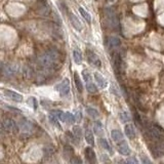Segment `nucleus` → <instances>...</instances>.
<instances>
[{
    "label": "nucleus",
    "mask_w": 164,
    "mask_h": 164,
    "mask_svg": "<svg viewBox=\"0 0 164 164\" xmlns=\"http://www.w3.org/2000/svg\"><path fill=\"white\" fill-rule=\"evenodd\" d=\"M28 105L32 108V109L34 110H37V107H38V103H37V100H36V97H34V96H31L28 99Z\"/></svg>",
    "instance_id": "obj_30"
},
{
    "label": "nucleus",
    "mask_w": 164,
    "mask_h": 164,
    "mask_svg": "<svg viewBox=\"0 0 164 164\" xmlns=\"http://www.w3.org/2000/svg\"><path fill=\"white\" fill-rule=\"evenodd\" d=\"M5 96H7L9 100L13 101V102H16V103H21L23 102V96L21 95V93H17L16 91H13V90H9V89H5L4 91H3Z\"/></svg>",
    "instance_id": "obj_8"
},
{
    "label": "nucleus",
    "mask_w": 164,
    "mask_h": 164,
    "mask_svg": "<svg viewBox=\"0 0 164 164\" xmlns=\"http://www.w3.org/2000/svg\"><path fill=\"white\" fill-rule=\"evenodd\" d=\"M85 139H86L87 144L90 145L91 147L95 146V137H93V134L91 130H89V129L85 130Z\"/></svg>",
    "instance_id": "obj_19"
},
{
    "label": "nucleus",
    "mask_w": 164,
    "mask_h": 164,
    "mask_svg": "<svg viewBox=\"0 0 164 164\" xmlns=\"http://www.w3.org/2000/svg\"><path fill=\"white\" fill-rule=\"evenodd\" d=\"M124 132L126 134V137L130 139H134L137 137V132H135L134 126L131 123H128L124 126Z\"/></svg>",
    "instance_id": "obj_14"
},
{
    "label": "nucleus",
    "mask_w": 164,
    "mask_h": 164,
    "mask_svg": "<svg viewBox=\"0 0 164 164\" xmlns=\"http://www.w3.org/2000/svg\"><path fill=\"white\" fill-rule=\"evenodd\" d=\"M73 60L76 63V64L80 65L83 61V58H82V54H80V51H78L77 49L73 50Z\"/></svg>",
    "instance_id": "obj_22"
},
{
    "label": "nucleus",
    "mask_w": 164,
    "mask_h": 164,
    "mask_svg": "<svg viewBox=\"0 0 164 164\" xmlns=\"http://www.w3.org/2000/svg\"><path fill=\"white\" fill-rule=\"evenodd\" d=\"M74 81H75V85H76V88H77V90H78L79 92H82L83 91L82 80L80 79L77 72H74Z\"/></svg>",
    "instance_id": "obj_18"
},
{
    "label": "nucleus",
    "mask_w": 164,
    "mask_h": 164,
    "mask_svg": "<svg viewBox=\"0 0 164 164\" xmlns=\"http://www.w3.org/2000/svg\"><path fill=\"white\" fill-rule=\"evenodd\" d=\"M75 117H76V120L80 121V120H81V113H80L79 111H77V112H76V114H75Z\"/></svg>",
    "instance_id": "obj_35"
},
{
    "label": "nucleus",
    "mask_w": 164,
    "mask_h": 164,
    "mask_svg": "<svg viewBox=\"0 0 164 164\" xmlns=\"http://www.w3.org/2000/svg\"><path fill=\"white\" fill-rule=\"evenodd\" d=\"M55 89H58V91L60 92V95L62 96H68V93L70 91V80L68 78H65L61 83L55 86Z\"/></svg>",
    "instance_id": "obj_6"
},
{
    "label": "nucleus",
    "mask_w": 164,
    "mask_h": 164,
    "mask_svg": "<svg viewBox=\"0 0 164 164\" xmlns=\"http://www.w3.org/2000/svg\"><path fill=\"white\" fill-rule=\"evenodd\" d=\"M116 144H117V151L119 152L121 155H123V156L130 155V149L126 141L122 139V141L116 143Z\"/></svg>",
    "instance_id": "obj_7"
},
{
    "label": "nucleus",
    "mask_w": 164,
    "mask_h": 164,
    "mask_svg": "<svg viewBox=\"0 0 164 164\" xmlns=\"http://www.w3.org/2000/svg\"><path fill=\"white\" fill-rule=\"evenodd\" d=\"M48 119H49V121L51 122V123L54 124L55 127H58L59 129H61V128H62V127H61V124L59 123V118H58L57 116H54V114L50 113L49 116H48Z\"/></svg>",
    "instance_id": "obj_27"
},
{
    "label": "nucleus",
    "mask_w": 164,
    "mask_h": 164,
    "mask_svg": "<svg viewBox=\"0 0 164 164\" xmlns=\"http://www.w3.org/2000/svg\"><path fill=\"white\" fill-rule=\"evenodd\" d=\"M93 131L96 135H101L103 134L104 129H103V124L101 123L100 121H96L95 124H93Z\"/></svg>",
    "instance_id": "obj_21"
},
{
    "label": "nucleus",
    "mask_w": 164,
    "mask_h": 164,
    "mask_svg": "<svg viewBox=\"0 0 164 164\" xmlns=\"http://www.w3.org/2000/svg\"><path fill=\"white\" fill-rule=\"evenodd\" d=\"M126 162L127 163H134V164H138V161L135 158H134V157H130V158H128L127 160H126Z\"/></svg>",
    "instance_id": "obj_34"
},
{
    "label": "nucleus",
    "mask_w": 164,
    "mask_h": 164,
    "mask_svg": "<svg viewBox=\"0 0 164 164\" xmlns=\"http://www.w3.org/2000/svg\"><path fill=\"white\" fill-rule=\"evenodd\" d=\"M69 161L70 162H71V163H78V164H81L82 163V160L81 159H79L78 158V157H76V156H74V157H72V158L71 159H70L69 160Z\"/></svg>",
    "instance_id": "obj_33"
},
{
    "label": "nucleus",
    "mask_w": 164,
    "mask_h": 164,
    "mask_svg": "<svg viewBox=\"0 0 164 164\" xmlns=\"http://www.w3.org/2000/svg\"><path fill=\"white\" fill-rule=\"evenodd\" d=\"M86 89H87V91H88L89 93H91V95L97 92V87L93 84L91 81L86 82Z\"/></svg>",
    "instance_id": "obj_25"
},
{
    "label": "nucleus",
    "mask_w": 164,
    "mask_h": 164,
    "mask_svg": "<svg viewBox=\"0 0 164 164\" xmlns=\"http://www.w3.org/2000/svg\"><path fill=\"white\" fill-rule=\"evenodd\" d=\"M64 155H65V158L66 157H74L75 156V152H74V149L70 146H65L64 147Z\"/></svg>",
    "instance_id": "obj_24"
},
{
    "label": "nucleus",
    "mask_w": 164,
    "mask_h": 164,
    "mask_svg": "<svg viewBox=\"0 0 164 164\" xmlns=\"http://www.w3.org/2000/svg\"><path fill=\"white\" fill-rule=\"evenodd\" d=\"M17 70H19V66L17 65H2V73L3 75H7V76H10V75H13L16 72H17Z\"/></svg>",
    "instance_id": "obj_11"
},
{
    "label": "nucleus",
    "mask_w": 164,
    "mask_h": 164,
    "mask_svg": "<svg viewBox=\"0 0 164 164\" xmlns=\"http://www.w3.org/2000/svg\"><path fill=\"white\" fill-rule=\"evenodd\" d=\"M86 113L90 118H93V119H96V118L100 116L99 111L93 109V108H86Z\"/></svg>",
    "instance_id": "obj_23"
},
{
    "label": "nucleus",
    "mask_w": 164,
    "mask_h": 164,
    "mask_svg": "<svg viewBox=\"0 0 164 164\" xmlns=\"http://www.w3.org/2000/svg\"><path fill=\"white\" fill-rule=\"evenodd\" d=\"M121 45V40L119 37L117 36H110L108 38V48L110 50H115V49H118Z\"/></svg>",
    "instance_id": "obj_9"
},
{
    "label": "nucleus",
    "mask_w": 164,
    "mask_h": 164,
    "mask_svg": "<svg viewBox=\"0 0 164 164\" xmlns=\"http://www.w3.org/2000/svg\"><path fill=\"white\" fill-rule=\"evenodd\" d=\"M86 55H87L88 63L89 64H91L93 67H96V68L102 67V61H101V59L99 58V55L96 54L92 50L87 49L86 50Z\"/></svg>",
    "instance_id": "obj_5"
},
{
    "label": "nucleus",
    "mask_w": 164,
    "mask_h": 164,
    "mask_svg": "<svg viewBox=\"0 0 164 164\" xmlns=\"http://www.w3.org/2000/svg\"><path fill=\"white\" fill-rule=\"evenodd\" d=\"M82 76H83V79H84L85 82L91 81V76H90V73L88 72V70H83V71H82Z\"/></svg>",
    "instance_id": "obj_31"
},
{
    "label": "nucleus",
    "mask_w": 164,
    "mask_h": 164,
    "mask_svg": "<svg viewBox=\"0 0 164 164\" xmlns=\"http://www.w3.org/2000/svg\"><path fill=\"white\" fill-rule=\"evenodd\" d=\"M113 67L114 70L116 71L118 74L120 73L121 69H122V65H123V58H122V54L120 51H118L117 49H115V52L113 54Z\"/></svg>",
    "instance_id": "obj_3"
},
{
    "label": "nucleus",
    "mask_w": 164,
    "mask_h": 164,
    "mask_svg": "<svg viewBox=\"0 0 164 164\" xmlns=\"http://www.w3.org/2000/svg\"><path fill=\"white\" fill-rule=\"evenodd\" d=\"M60 60V52L55 49H48L38 58V62L43 68L51 69Z\"/></svg>",
    "instance_id": "obj_1"
},
{
    "label": "nucleus",
    "mask_w": 164,
    "mask_h": 164,
    "mask_svg": "<svg viewBox=\"0 0 164 164\" xmlns=\"http://www.w3.org/2000/svg\"><path fill=\"white\" fill-rule=\"evenodd\" d=\"M100 145L102 146V148H104L105 150H107L108 152L112 153V149H111L110 144L108 143V141L106 138H100Z\"/></svg>",
    "instance_id": "obj_28"
},
{
    "label": "nucleus",
    "mask_w": 164,
    "mask_h": 164,
    "mask_svg": "<svg viewBox=\"0 0 164 164\" xmlns=\"http://www.w3.org/2000/svg\"><path fill=\"white\" fill-rule=\"evenodd\" d=\"M50 113L54 114V116H57L60 120H62V118H63V116H64L65 112H63V111H61V110H52Z\"/></svg>",
    "instance_id": "obj_32"
},
{
    "label": "nucleus",
    "mask_w": 164,
    "mask_h": 164,
    "mask_svg": "<svg viewBox=\"0 0 164 164\" xmlns=\"http://www.w3.org/2000/svg\"><path fill=\"white\" fill-rule=\"evenodd\" d=\"M76 120L75 114H72L71 112H65L64 116L62 118L63 122H67V123H74Z\"/></svg>",
    "instance_id": "obj_17"
},
{
    "label": "nucleus",
    "mask_w": 164,
    "mask_h": 164,
    "mask_svg": "<svg viewBox=\"0 0 164 164\" xmlns=\"http://www.w3.org/2000/svg\"><path fill=\"white\" fill-rule=\"evenodd\" d=\"M119 118H120V120L121 122H123V123H127V122H129L131 120V117H130V115L128 114L127 112H121L119 113Z\"/></svg>",
    "instance_id": "obj_26"
},
{
    "label": "nucleus",
    "mask_w": 164,
    "mask_h": 164,
    "mask_svg": "<svg viewBox=\"0 0 164 164\" xmlns=\"http://www.w3.org/2000/svg\"><path fill=\"white\" fill-rule=\"evenodd\" d=\"M69 21H70V23H71V25L73 26V28H74L75 30H77V31H81L82 30L81 23H80V21L78 20V17L76 16L75 15H73V13L70 12L69 13Z\"/></svg>",
    "instance_id": "obj_13"
},
{
    "label": "nucleus",
    "mask_w": 164,
    "mask_h": 164,
    "mask_svg": "<svg viewBox=\"0 0 164 164\" xmlns=\"http://www.w3.org/2000/svg\"><path fill=\"white\" fill-rule=\"evenodd\" d=\"M19 127L23 132H30V131H32V129H33L32 122H30L29 120H27V119L21 120L20 123H19Z\"/></svg>",
    "instance_id": "obj_12"
},
{
    "label": "nucleus",
    "mask_w": 164,
    "mask_h": 164,
    "mask_svg": "<svg viewBox=\"0 0 164 164\" xmlns=\"http://www.w3.org/2000/svg\"><path fill=\"white\" fill-rule=\"evenodd\" d=\"M7 109L8 110H12V111H15V112H21V110L16 109V108H12V106H7Z\"/></svg>",
    "instance_id": "obj_37"
},
{
    "label": "nucleus",
    "mask_w": 164,
    "mask_h": 164,
    "mask_svg": "<svg viewBox=\"0 0 164 164\" xmlns=\"http://www.w3.org/2000/svg\"><path fill=\"white\" fill-rule=\"evenodd\" d=\"M142 162L143 163H151V160L148 159V158H146L145 156H143L142 157Z\"/></svg>",
    "instance_id": "obj_36"
},
{
    "label": "nucleus",
    "mask_w": 164,
    "mask_h": 164,
    "mask_svg": "<svg viewBox=\"0 0 164 164\" xmlns=\"http://www.w3.org/2000/svg\"><path fill=\"white\" fill-rule=\"evenodd\" d=\"M148 134L153 141H155L157 143L164 142V132L159 125H157V124L150 125L148 127Z\"/></svg>",
    "instance_id": "obj_2"
},
{
    "label": "nucleus",
    "mask_w": 164,
    "mask_h": 164,
    "mask_svg": "<svg viewBox=\"0 0 164 164\" xmlns=\"http://www.w3.org/2000/svg\"><path fill=\"white\" fill-rule=\"evenodd\" d=\"M93 77H95V80L96 82V85L99 88L103 89V88H106L107 85H108V82L107 80L104 78V76L101 74L99 72H96L95 74H93Z\"/></svg>",
    "instance_id": "obj_10"
},
{
    "label": "nucleus",
    "mask_w": 164,
    "mask_h": 164,
    "mask_svg": "<svg viewBox=\"0 0 164 164\" xmlns=\"http://www.w3.org/2000/svg\"><path fill=\"white\" fill-rule=\"evenodd\" d=\"M78 10H79L80 15L82 16L83 19H84V20L86 21V23H87V24H89V25H90V24H91V16H90L89 13L87 12L84 8H82V7H79Z\"/></svg>",
    "instance_id": "obj_20"
},
{
    "label": "nucleus",
    "mask_w": 164,
    "mask_h": 164,
    "mask_svg": "<svg viewBox=\"0 0 164 164\" xmlns=\"http://www.w3.org/2000/svg\"><path fill=\"white\" fill-rule=\"evenodd\" d=\"M73 134H74L76 135V138H77L78 139H80L82 138V129H81V127L78 126V125H75V126H73Z\"/></svg>",
    "instance_id": "obj_29"
},
{
    "label": "nucleus",
    "mask_w": 164,
    "mask_h": 164,
    "mask_svg": "<svg viewBox=\"0 0 164 164\" xmlns=\"http://www.w3.org/2000/svg\"><path fill=\"white\" fill-rule=\"evenodd\" d=\"M2 128L7 132H16L19 130V126L16 125V121L12 118H5L2 122Z\"/></svg>",
    "instance_id": "obj_4"
},
{
    "label": "nucleus",
    "mask_w": 164,
    "mask_h": 164,
    "mask_svg": "<svg viewBox=\"0 0 164 164\" xmlns=\"http://www.w3.org/2000/svg\"><path fill=\"white\" fill-rule=\"evenodd\" d=\"M84 154H85V157L87 159V161L90 162V163H95L96 161V153L93 151L92 148L90 147H87L84 151Z\"/></svg>",
    "instance_id": "obj_15"
},
{
    "label": "nucleus",
    "mask_w": 164,
    "mask_h": 164,
    "mask_svg": "<svg viewBox=\"0 0 164 164\" xmlns=\"http://www.w3.org/2000/svg\"><path fill=\"white\" fill-rule=\"evenodd\" d=\"M111 138H112V139L115 143H118V142L122 141V139H124L123 134L118 129H113L111 131Z\"/></svg>",
    "instance_id": "obj_16"
}]
</instances>
